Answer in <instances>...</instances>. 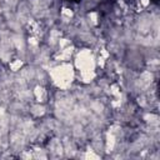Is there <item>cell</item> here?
I'll return each instance as SVG.
<instances>
[{
    "label": "cell",
    "instance_id": "1",
    "mask_svg": "<svg viewBox=\"0 0 160 160\" xmlns=\"http://www.w3.org/2000/svg\"><path fill=\"white\" fill-rule=\"evenodd\" d=\"M96 58L90 49H82L75 55V74L79 72V78L84 82H90L95 76Z\"/></svg>",
    "mask_w": 160,
    "mask_h": 160
},
{
    "label": "cell",
    "instance_id": "2",
    "mask_svg": "<svg viewBox=\"0 0 160 160\" xmlns=\"http://www.w3.org/2000/svg\"><path fill=\"white\" fill-rule=\"evenodd\" d=\"M49 78L56 88H59L61 90H66L68 88L71 86V82L74 81L75 69L68 61L60 62L50 69Z\"/></svg>",
    "mask_w": 160,
    "mask_h": 160
}]
</instances>
